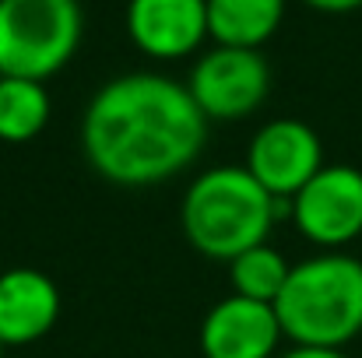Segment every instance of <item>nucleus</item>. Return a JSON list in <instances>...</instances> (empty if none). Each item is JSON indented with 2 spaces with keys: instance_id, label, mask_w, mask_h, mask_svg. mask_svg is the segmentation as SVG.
Returning a JSON list of instances; mask_svg holds the SVG:
<instances>
[{
  "instance_id": "nucleus-1",
  "label": "nucleus",
  "mask_w": 362,
  "mask_h": 358,
  "mask_svg": "<svg viewBox=\"0 0 362 358\" xmlns=\"http://www.w3.org/2000/svg\"><path fill=\"white\" fill-rule=\"evenodd\" d=\"M208 141V117L187 85L137 71L106 81L81 117L88 165L117 186H155L180 176Z\"/></svg>"
},
{
  "instance_id": "nucleus-2",
  "label": "nucleus",
  "mask_w": 362,
  "mask_h": 358,
  "mask_svg": "<svg viewBox=\"0 0 362 358\" xmlns=\"http://www.w3.org/2000/svg\"><path fill=\"white\" fill-rule=\"evenodd\" d=\"M281 218H292V201L271 197L246 165H215L201 172L180 208L187 242L201 256L222 263L267 242V232Z\"/></svg>"
},
{
  "instance_id": "nucleus-3",
  "label": "nucleus",
  "mask_w": 362,
  "mask_h": 358,
  "mask_svg": "<svg viewBox=\"0 0 362 358\" xmlns=\"http://www.w3.org/2000/svg\"><path fill=\"white\" fill-rule=\"evenodd\" d=\"M274 313L292 345L345 348L362 334V260L331 249L292 263Z\"/></svg>"
},
{
  "instance_id": "nucleus-4",
  "label": "nucleus",
  "mask_w": 362,
  "mask_h": 358,
  "mask_svg": "<svg viewBox=\"0 0 362 358\" xmlns=\"http://www.w3.org/2000/svg\"><path fill=\"white\" fill-rule=\"evenodd\" d=\"M81 32L78 0H0V78H53L78 53Z\"/></svg>"
},
{
  "instance_id": "nucleus-5",
  "label": "nucleus",
  "mask_w": 362,
  "mask_h": 358,
  "mask_svg": "<svg viewBox=\"0 0 362 358\" xmlns=\"http://www.w3.org/2000/svg\"><path fill=\"white\" fill-rule=\"evenodd\" d=\"M190 99L208 119H246L271 92V67L260 49H208L187 81Z\"/></svg>"
},
{
  "instance_id": "nucleus-6",
  "label": "nucleus",
  "mask_w": 362,
  "mask_h": 358,
  "mask_svg": "<svg viewBox=\"0 0 362 358\" xmlns=\"http://www.w3.org/2000/svg\"><path fill=\"white\" fill-rule=\"evenodd\" d=\"M292 222L313 246L341 249L362 236V169L324 165L296 197Z\"/></svg>"
},
{
  "instance_id": "nucleus-7",
  "label": "nucleus",
  "mask_w": 362,
  "mask_h": 358,
  "mask_svg": "<svg viewBox=\"0 0 362 358\" xmlns=\"http://www.w3.org/2000/svg\"><path fill=\"white\" fill-rule=\"evenodd\" d=\"M246 172L271 197H296L327 162L317 130L303 119H271L246 148Z\"/></svg>"
},
{
  "instance_id": "nucleus-8",
  "label": "nucleus",
  "mask_w": 362,
  "mask_h": 358,
  "mask_svg": "<svg viewBox=\"0 0 362 358\" xmlns=\"http://www.w3.org/2000/svg\"><path fill=\"white\" fill-rule=\"evenodd\" d=\"M127 35L151 60H183L208 39V0H130Z\"/></svg>"
},
{
  "instance_id": "nucleus-9",
  "label": "nucleus",
  "mask_w": 362,
  "mask_h": 358,
  "mask_svg": "<svg viewBox=\"0 0 362 358\" xmlns=\"http://www.w3.org/2000/svg\"><path fill=\"white\" fill-rule=\"evenodd\" d=\"M281 323L274 306L243 295H226L215 302L201 323L204 358H278Z\"/></svg>"
},
{
  "instance_id": "nucleus-10",
  "label": "nucleus",
  "mask_w": 362,
  "mask_h": 358,
  "mask_svg": "<svg viewBox=\"0 0 362 358\" xmlns=\"http://www.w3.org/2000/svg\"><path fill=\"white\" fill-rule=\"evenodd\" d=\"M60 320V288L35 267L0 274V345L25 348L42 341Z\"/></svg>"
},
{
  "instance_id": "nucleus-11",
  "label": "nucleus",
  "mask_w": 362,
  "mask_h": 358,
  "mask_svg": "<svg viewBox=\"0 0 362 358\" xmlns=\"http://www.w3.org/2000/svg\"><path fill=\"white\" fill-rule=\"evenodd\" d=\"M281 18L285 0H208V39H215V46L260 49Z\"/></svg>"
},
{
  "instance_id": "nucleus-12",
  "label": "nucleus",
  "mask_w": 362,
  "mask_h": 358,
  "mask_svg": "<svg viewBox=\"0 0 362 358\" xmlns=\"http://www.w3.org/2000/svg\"><path fill=\"white\" fill-rule=\"evenodd\" d=\"M49 123V92L42 81L0 78V141L28 144Z\"/></svg>"
},
{
  "instance_id": "nucleus-13",
  "label": "nucleus",
  "mask_w": 362,
  "mask_h": 358,
  "mask_svg": "<svg viewBox=\"0 0 362 358\" xmlns=\"http://www.w3.org/2000/svg\"><path fill=\"white\" fill-rule=\"evenodd\" d=\"M292 263L267 242L253 246L240 253L236 260H229V278H233V295L253 299V302H267L274 306L285 281H288Z\"/></svg>"
},
{
  "instance_id": "nucleus-14",
  "label": "nucleus",
  "mask_w": 362,
  "mask_h": 358,
  "mask_svg": "<svg viewBox=\"0 0 362 358\" xmlns=\"http://www.w3.org/2000/svg\"><path fill=\"white\" fill-rule=\"evenodd\" d=\"M303 4L313 11H324V14H349V11L362 7V0H303Z\"/></svg>"
},
{
  "instance_id": "nucleus-15",
  "label": "nucleus",
  "mask_w": 362,
  "mask_h": 358,
  "mask_svg": "<svg viewBox=\"0 0 362 358\" xmlns=\"http://www.w3.org/2000/svg\"><path fill=\"white\" fill-rule=\"evenodd\" d=\"M278 358H349V355H345V348H299V345H292L285 355Z\"/></svg>"
},
{
  "instance_id": "nucleus-16",
  "label": "nucleus",
  "mask_w": 362,
  "mask_h": 358,
  "mask_svg": "<svg viewBox=\"0 0 362 358\" xmlns=\"http://www.w3.org/2000/svg\"><path fill=\"white\" fill-rule=\"evenodd\" d=\"M0 352H4V345H0Z\"/></svg>"
}]
</instances>
